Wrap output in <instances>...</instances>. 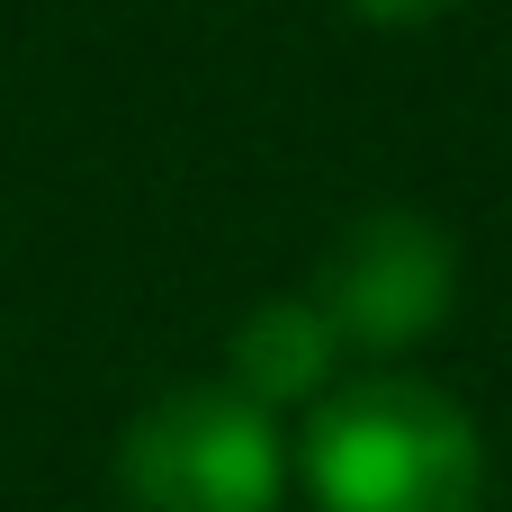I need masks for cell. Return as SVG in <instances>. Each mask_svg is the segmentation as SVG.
<instances>
[{"mask_svg": "<svg viewBox=\"0 0 512 512\" xmlns=\"http://www.w3.org/2000/svg\"><path fill=\"white\" fill-rule=\"evenodd\" d=\"M297 477L315 512H477L486 441L450 387L414 369H360L315 396Z\"/></svg>", "mask_w": 512, "mask_h": 512, "instance_id": "1", "label": "cell"}, {"mask_svg": "<svg viewBox=\"0 0 512 512\" xmlns=\"http://www.w3.org/2000/svg\"><path fill=\"white\" fill-rule=\"evenodd\" d=\"M288 441L243 387H171L117 432L126 512H279Z\"/></svg>", "mask_w": 512, "mask_h": 512, "instance_id": "2", "label": "cell"}, {"mask_svg": "<svg viewBox=\"0 0 512 512\" xmlns=\"http://www.w3.org/2000/svg\"><path fill=\"white\" fill-rule=\"evenodd\" d=\"M324 306V324L342 333V351L360 360H396L423 333L450 324L459 297V252L423 207H369L324 243V270L306 288Z\"/></svg>", "mask_w": 512, "mask_h": 512, "instance_id": "3", "label": "cell"}, {"mask_svg": "<svg viewBox=\"0 0 512 512\" xmlns=\"http://www.w3.org/2000/svg\"><path fill=\"white\" fill-rule=\"evenodd\" d=\"M342 369V333L324 324L315 297H261L234 342H225V387H243L252 405H315Z\"/></svg>", "mask_w": 512, "mask_h": 512, "instance_id": "4", "label": "cell"}, {"mask_svg": "<svg viewBox=\"0 0 512 512\" xmlns=\"http://www.w3.org/2000/svg\"><path fill=\"white\" fill-rule=\"evenodd\" d=\"M369 27H432V18H450L459 0H351Z\"/></svg>", "mask_w": 512, "mask_h": 512, "instance_id": "5", "label": "cell"}]
</instances>
